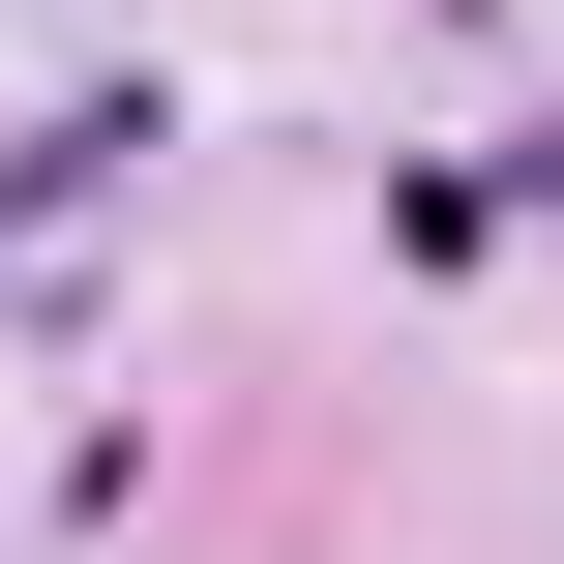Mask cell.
Segmentation results:
<instances>
[{"label":"cell","instance_id":"1","mask_svg":"<svg viewBox=\"0 0 564 564\" xmlns=\"http://www.w3.org/2000/svg\"><path fill=\"white\" fill-rule=\"evenodd\" d=\"M535 208H564V119H506V149H416V178H387V238H416V268H506Z\"/></svg>","mask_w":564,"mask_h":564}]
</instances>
